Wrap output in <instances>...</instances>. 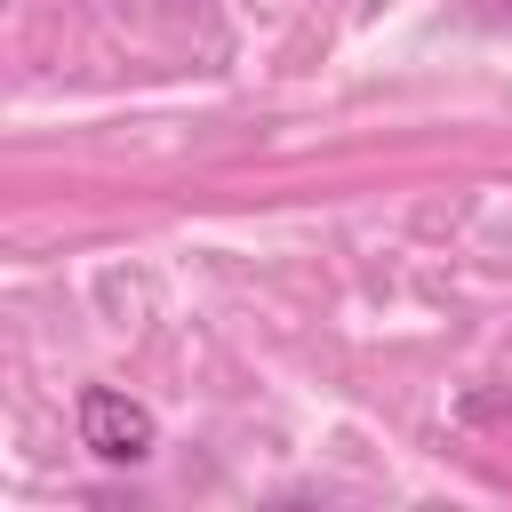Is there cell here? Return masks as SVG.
<instances>
[{
    "mask_svg": "<svg viewBox=\"0 0 512 512\" xmlns=\"http://www.w3.org/2000/svg\"><path fill=\"white\" fill-rule=\"evenodd\" d=\"M472 8H480L488 24H512V0H472Z\"/></svg>",
    "mask_w": 512,
    "mask_h": 512,
    "instance_id": "2",
    "label": "cell"
},
{
    "mask_svg": "<svg viewBox=\"0 0 512 512\" xmlns=\"http://www.w3.org/2000/svg\"><path fill=\"white\" fill-rule=\"evenodd\" d=\"M72 424H80V448H88L96 464H144V456L160 448L152 408L128 400V392H112V384H88V392L72 400Z\"/></svg>",
    "mask_w": 512,
    "mask_h": 512,
    "instance_id": "1",
    "label": "cell"
}]
</instances>
